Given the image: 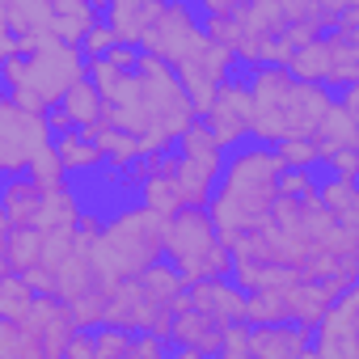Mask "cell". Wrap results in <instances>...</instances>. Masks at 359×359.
<instances>
[{
	"label": "cell",
	"instance_id": "obj_6",
	"mask_svg": "<svg viewBox=\"0 0 359 359\" xmlns=\"http://www.w3.org/2000/svg\"><path fill=\"white\" fill-rule=\"evenodd\" d=\"M203 123L212 127V135L220 140L224 152H233V148H241V144L254 140V93H250V68H245L241 76H233V81L220 85V93H216L212 110L203 114Z\"/></svg>",
	"mask_w": 359,
	"mask_h": 359
},
{
	"label": "cell",
	"instance_id": "obj_18",
	"mask_svg": "<svg viewBox=\"0 0 359 359\" xmlns=\"http://www.w3.org/2000/svg\"><path fill=\"white\" fill-rule=\"evenodd\" d=\"M287 72H292L296 81H309V85H325V81H330V72H334V39L325 34V39H317V43L300 47V51L292 55Z\"/></svg>",
	"mask_w": 359,
	"mask_h": 359
},
{
	"label": "cell",
	"instance_id": "obj_9",
	"mask_svg": "<svg viewBox=\"0 0 359 359\" xmlns=\"http://www.w3.org/2000/svg\"><path fill=\"white\" fill-rule=\"evenodd\" d=\"M165 5H148V0H114V5H106V22L114 26L118 43L123 47H148L156 22H161Z\"/></svg>",
	"mask_w": 359,
	"mask_h": 359
},
{
	"label": "cell",
	"instance_id": "obj_4",
	"mask_svg": "<svg viewBox=\"0 0 359 359\" xmlns=\"http://www.w3.org/2000/svg\"><path fill=\"white\" fill-rule=\"evenodd\" d=\"M208 43L212 39H208L199 5H165V13H161V22H156V30H152V39H148L144 51L156 55V60H165L169 68H182V64L203 60Z\"/></svg>",
	"mask_w": 359,
	"mask_h": 359
},
{
	"label": "cell",
	"instance_id": "obj_23",
	"mask_svg": "<svg viewBox=\"0 0 359 359\" xmlns=\"http://www.w3.org/2000/svg\"><path fill=\"white\" fill-rule=\"evenodd\" d=\"M177 156H187V161H203V165H224L229 152L220 148V140L212 135V127L199 118L182 140H177Z\"/></svg>",
	"mask_w": 359,
	"mask_h": 359
},
{
	"label": "cell",
	"instance_id": "obj_17",
	"mask_svg": "<svg viewBox=\"0 0 359 359\" xmlns=\"http://www.w3.org/2000/svg\"><path fill=\"white\" fill-rule=\"evenodd\" d=\"M55 152H60V165L68 169V182H72V177H81V173H97V169H106L102 148H97L93 135H85V131H68V135H60V140H55Z\"/></svg>",
	"mask_w": 359,
	"mask_h": 359
},
{
	"label": "cell",
	"instance_id": "obj_11",
	"mask_svg": "<svg viewBox=\"0 0 359 359\" xmlns=\"http://www.w3.org/2000/svg\"><path fill=\"white\" fill-rule=\"evenodd\" d=\"M313 351L317 359H359V317L338 309L313 330Z\"/></svg>",
	"mask_w": 359,
	"mask_h": 359
},
{
	"label": "cell",
	"instance_id": "obj_7",
	"mask_svg": "<svg viewBox=\"0 0 359 359\" xmlns=\"http://www.w3.org/2000/svg\"><path fill=\"white\" fill-rule=\"evenodd\" d=\"M191 304L220 321L224 330L229 325H241L245 321V309H250V292H241L233 279H203V283H191Z\"/></svg>",
	"mask_w": 359,
	"mask_h": 359
},
{
	"label": "cell",
	"instance_id": "obj_24",
	"mask_svg": "<svg viewBox=\"0 0 359 359\" xmlns=\"http://www.w3.org/2000/svg\"><path fill=\"white\" fill-rule=\"evenodd\" d=\"M93 342H97V355L102 359H127L135 351V334L123 330V325H97L93 330Z\"/></svg>",
	"mask_w": 359,
	"mask_h": 359
},
{
	"label": "cell",
	"instance_id": "obj_21",
	"mask_svg": "<svg viewBox=\"0 0 359 359\" xmlns=\"http://www.w3.org/2000/svg\"><path fill=\"white\" fill-rule=\"evenodd\" d=\"M321 208L338 224H359V187L355 182H342V177L321 173Z\"/></svg>",
	"mask_w": 359,
	"mask_h": 359
},
{
	"label": "cell",
	"instance_id": "obj_5",
	"mask_svg": "<svg viewBox=\"0 0 359 359\" xmlns=\"http://www.w3.org/2000/svg\"><path fill=\"white\" fill-rule=\"evenodd\" d=\"M47 148H55L47 114H26L13 102H0V161H5V173H26Z\"/></svg>",
	"mask_w": 359,
	"mask_h": 359
},
{
	"label": "cell",
	"instance_id": "obj_22",
	"mask_svg": "<svg viewBox=\"0 0 359 359\" xmlns=\"http://www.w3.org/2000/svg\"><path fill=\"white\" fill-rule=\"evenodd\" d=\"M140 283H144V287H148V296H152V300H161L165 309H169V304H173L177 296H187V292H191V283H187V275H182V271H177V266H173L169 258H161V262H152V266H148V271L140 275Z\"/></svg>",
	"mask_w": 359,
	"mask_h": 359
},
{
	"label": "cell",
	"instance_id": "obj_19",
	"mask_svg": "<svg viewBox=\"0 0 359 359\" xmlns=\"http://www.w3.org/2000/svg\"><path fill=\"white\" fill-rule=\"evenodd\" d=\"M34 304H39V292H34V283L30 279H22V275H0V321H30V313H34Z\"/></svg>",
	"mask_w": 359,
	"mask_h": 359
},
{
	"label": "cell",
	"instance_id": "obj_12",
	"mask_svg": "<svg viewBox=\"0 0 359 359\" xmlns=\"http://www.w3.org/2000/svg\"><path fill=\"white\" fill-rule=\"evenodd\" d=\"M51 39L64 47H81L89 30L106 18V5H85V0H51Z\"/></svg>",
	"mask_w": 359,
	"mask_h": 359
},
{
	"label": "cell",
	"instance_id": "obj_26",
	"mask_svg": "<svg viewBox=\"0 0 359 359\" xmlns=\"http://www.w3.org/2000/svg\"><path fill=\"white\" fill-rule=\"evenodd\" d=\"M114 47H118V34H114V26H110V22L102 18V22H97V26L89 30V39L81 43V55H85L89 64H97V60H106V55H110Z\"/></svg>",
	"mask_w": 359,
	"mask_h": 359
},
{
	"label": "cell",
	"instance_id": "obj_10",
	"mask_svg": "<svg viewBox=\"0 0 359 359\" xmlns=\"http://www.w3.org/2000/svg\"><path fill=\"white\" fill-rule=\"evenodd\" d=\"M224 325L220 321H212V317H203L195 304L187 309V313H173V325H169V342L173 346H187V351H199L203 359H216L220 351H224Z\"/></svg>",
	"mask_w": 359,
	"mask_h": 359
},
{
	"label": "cell",
	"instance_id": "obj_20",
	"mask_svg": "<svg viewBox=\"0 0 359 359\" xmlns=\"http://www.w3.org/2000/svg\"><path fill=\"white\" fill-rule=\"evenodd\" d=\"M292 287H279V292H258L250 296V309H245V325L250 330H266V325H287L292 321Z\"/></svg>",
	"mask_w": 359,
	"mask_h": 359
},
{
	"label": "cell",
	"instance_id": "obj_25",
	"mask_svg": "<svg viewBox=\"0 0 359 359\" xmlns=\"http://www.w3.org/2000/svg\"><path fill=\"white\" fill-rule=\"evenodd\" d=\"M279 156L287 169H321L325 165V152L317 140H287V144H279Z\"/></svg>",
	"mask_w": 359,
	"mask_h": 359
},
{
	"label": "cell",
	"instance_id": "obj_14",
	"mask_svg": "<svg viewBox=\"0 0 359 359\" xmlns=\"http://www.w3.org/2000/svg\"><path fill=\"white\" fill-rule=\"evenodd\" d=\"M0 258H5V275H30L47 258V233L43 229H13L0 241Z\"/></svg>",
	"mask_w": 359,
	"mask_h": 359
},
{
	"label": "cell",
	"instance_id": "obj_15",
	"mask_svg": "<svg viewBox=\"0 0 359 359\" xmlns=\"http://www.w3.org/2000/svg\"><path fill=\"white\" fill-rule=\"evenodd\" d=\"M64 106V114H68V123L76 127V131H97L102 123H110V106H106V97H102V89L85 76L76 89H68V97L60 102Z\"/></svg>",
	"mask_w": 359,
	"mask_h": 359
},
{
	"label": "cell",
	"instance_id": "obj_27",
	"mask_svg": "<svg viewBox=\"0 0 359 359\" xmlns=\"http://www.w3.org/2000/svg\"><path fill=\"white\" fill-rule=\"evenodd\" d=\"M250 338H254V330H250L245 321H241V325H229V334H224V351H220L216 359H254Z\"/></svg>",
	"mask_w": 359,
	"mask_h": 359
},
{
	"label": "cell",
	"instance_id": "obj_29",
	"mask_svg": "<svg viewBox=\"0 0 359 359\" xmlns=\"http://www.w3.org/2000/svg\"><path fill=\"white\" fill-rule=\"evenodd\" d=\"M64 359H102L97 342H93V330H76V338H72V346H68Z\"/></svg>",
	"mask_w": 359,
	"mask_h": 359
},
{
	"label": "cell",
	"instance_id": "obj_2",
	"mask_svg": "<svg viewBox=\"0 0 359 359\" xmlns=\"http://www.w3.org/2000/svg\"><path fill=\"white\" fill-rule=\"evenodd\" d=\"M93 271L102 287H118L140 279L152 262L165 258V220H156L152 212H144L140 203L106 216L102 237L89 245Z\"/></svg>",
	"mask_w": 359,
	"mask_h": 359
},
{
	"label": "cell",
	"instance_id": "obj_13",
	"mask_svg": "<svg viewBox=\"0 0 359 359\" xmlns=\"http://www.w3.org/2000/svg\"><path fill=\"white\" fill-rule=\"evenodd\" d=\"M250 346H254V359H304L313 351V330L296 321L266 325V330H254Z\"/></svg>",
	"mask_w": 359,
	"mask_h": 359
},
{
	"label": "cell",
	"instance_id": "obj_1",
	"mask_svg": "<svg viewBox=\"0 0 359 359\" xmlns=\"http://www.w3.org/2000/svg\"><path fill=\"white\" fill-rule=\"evenodd\" d=\"M283 169L287 165H283L279 148L258 144V140H250V144H241V148L229 152L224 173H220V187H216V199L208 208L212 220H216V229H220V237L229 245L241 241V237H250V233H258L271 220V212L279 203V177H283Z\"/></svg>",
	"mask_w": 359,
	"mask_h": 359
},
{
	"label": "cell",
	"instance_id": "obj_16",
	"mask_svg": "<svg viewBox=\"0 0 359 359\" xmlns=\"http://www.w3.org/2000/svg\"><path fill=\"white\" fill-rule=\"evenodd\" d=\"M287 296H292V321L309 325V330H317L334 313V304H338V296L330 292V283H296Z\"/></svg>",
	"mask_w": 359,
	"mask_h": 359
},
{
	"label": "cell",
	"instance_id": "obj_3",
	"mask_svg": "<svg viewBox=\"0 0 359 359\" xmlns=\"http://www.w3.org/2000/svg\"><path fill=\"white\" fill-rule=\"evenodd\" d=\"M165 258L187 275V283L233 279V266H237L208 208H182L173 220H165Z\"/></svg>",
	"mask_w": 359,
	"mask_h": 359
},
{
	"label": "cell",
	"instance_id": "obj_28",
	"mask_svg": "<svg viewBox=\"0 0 359 359\" xmlns=\"http://www.w3.org/2000/svg\"><path fill=\"white\" fill-rule=\"evenodd\" d=\"M173 355V342L161 338V334H135V351L127 359H169Z\"/></svg>",
	"mask_w": 359,
	"mask_h": 359
},
{
	"label": "cell",
	"instance_id": "obj_8",
	"mask_svg": "<svg viewBox=\"0 0 359 359\" xmlns=\"http://www.w3.org/2000/svg\"><path fill=\"white\" fill-rule=\"evenodd\" d=\"M47 195L30 173H5V233L13 229H39V216L47 208Z\"/></svg>",
	"mask_w": 359,
	"mask_h": 359
}]
</instances>
